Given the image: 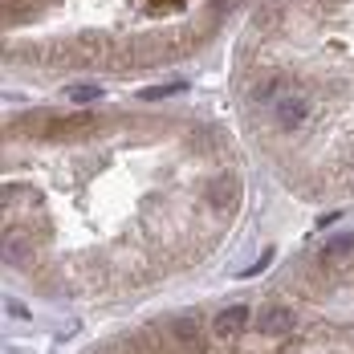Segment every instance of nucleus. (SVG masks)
Listing matches in <instances>:
<instances>
[{"instance_id": "1", "label": "nucleus", "mask_w": 354, "mask_h": 354, "mask_svg": "<svg viewBox=\"0 0 354 354\" xmlns=\"http://www.w3.org/2000/svg\"><path fill=\"white\" fill-rule=\"evenodd\" d=\"M25 127H33L45 139H73V135L94 127V114L90 110H73V114H62V118H41V122H25Z\"/></svg>"}, {"instance_id": "2", "label": "nucleus", "mask_w": 354, "mask_h": 354, "mask_svg": "<svg viewBox=\"0 0 354 354\" xmlns=\"http://www.w3.org/2000/svg\"><path fill=\"white\" fill-rule=\"evenodd\" d=\"M241 176H232V171H220V176L208 179V187H204V196H208V204H212L216 212H232L236 204H241Z\"/></svg>"}, {"instance_id": "3", "label": "nucleus", "mask_w": 354, "mask_h": 354, "mask_svg": "<svg viewBox=\"0 0 354 354\" xmlns=\"http://www.w3.org/2000/svg\"><path fill=\"white\" fill-rule=\"evenodd\" d=\"M248 326V306H224L212 322V334L220 342H232V338H241Z\"/></svg>"}, {"instance_id": "4", "label": "nucleus", "mask_w": 354, "mask_h": 354, "mask_svg": "<svg viewBox=\"0 0 354 354\" xmlns=\"http://www.w3.org/2000/svg\"><path fill=\"white\" fill-rule=\"evenodd\" d=\"M273 118H277V127L281 131H297V127H306V118H310V102L301 98V94H285L277 110H273Z\"/></svg>"}, {"instance_id": "5", "label": "nucleus", "mask_w": 354, "mask_h": 354, "mask_svg": "<svg viewBox=\"0 0 354 354\" xmlns=\"http://www.w3.org/2000/svg\"><path fill=\"white\" fill-rule=\"evenodd\" d=\"M297 326V314L289 310V306H265V314L257 318V330L265 334V338H281Z\"/></svg>"}, {"instance_id": "6", "label": "nucleus", "mask_w": 354, "mask_h": 354, "mask_svg": "<svg viewBox=\"0 0 354 354\" xmlns=\"http://www.w3.org/2000/svg\"><path fill=\"white\" fill-rule=\"evenodd\" d=\"M354 257V232L351 236H338V241H330V245L322 248V269H334V265H342V261H351Z\"/></svg>"}, {"instance_id": "7", "label": "nucleus", "mask_w": 354, "mask_h": 354, "mask_svg": "<svg viewBox=\"0 0 354 354\" xmlns=\"http://www.w3.org/2000/svg\"><path fill=\"white\" fill-rule=\"evenodd\" d=\"M171 338H179V346H187V351H200L204 346V334H200V322L196 318L171 322Z\"/></svg>"}, {"instance_id": "8", "label": "nucleus", "mask_w": 354, "mask_h": 354, "mask_svg": "<svg viewBox=\"0 0 354 354\" xmlns=\"http://www.w3.org/2000/svg\"><path fill=\"white\" fill-rule=\"evenodd\" d=\"M29 236H25V232H21V228H8V232H4V261H12V265H21V261H25V257H29Z\"/></svg>"}, {"instance_id": "9", "label": "nucleus", "mask_w": 354, "mask_h": 354, "mask_svg": "<svg viewBox=\"0 0 354 354\" xmlns=\"http://www.w3.org/2000/svg\"><path fill=\"white\" fill-rule=\"evenodd\" d=\"M66 94H70V102H98L102 98V86H70Z\"/></svg>"}, {"instance_id": "10", "label": "nucleus", "mask_w": 354, "mask_h": 354, "mask_svg": "<svg viewBox=\"0 0 354 354\" xmlns=\"http://www.w3.org/2000/svg\"><path fill=\"white\" fill-rule=\"evenodd\" d=\"M171 90H179V86H151V90H142L139 98H142V102H159V98H167Z\"/></svg>"}, {"instance_id": "11", "label": "nucleus", "mask_w": 354, "mask_h": 354, "mask_svg": "<svg viewBox=\"0 0 354 354\" xmlns=\"http://www.w3.org/2000/svg\"><path fill=\"white\" fill-rule=\"evenodd\" d=\"M151 4H183V0H151Z\"/></svg>"}]
</instances>
